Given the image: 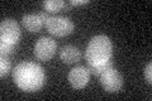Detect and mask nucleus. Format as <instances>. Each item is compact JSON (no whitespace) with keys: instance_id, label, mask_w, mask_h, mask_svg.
Wrapping results in <instances>:
<instances>
[{"instance_id":"f257e3e1","label":"nucleus","mask_w":152,"mask_h":101,"mask_svg":"<svg viewBox=\"0 0 152 101\" xmlns=\"http://www.w3.org/2000/svg\"><path fill=\"white\" fill-rule=\"evenodd\" d=\"M13 80L20 90L34 92L43 87L46 82V73L43 68L31 61H23L13 70Z\"/></svg>"},{"instance_id":"f03ea898","label":"nucleus","mask_w":152,"mask_h":101,"mask_svg":"<svg viewBox=\"0 0 152 101\" xmlns=\"http://www.w3.org/2000/svg\"><path fill=\"white\" fill-rule=\"evenodd\" d=\"M113 44L105 34H98L90 39L85 52L88 66H96L112 61Z\"/></svg>"},{"instance_id":"7ed1b4c3","label":"nucleus","mask_w":152,"mask_h":101,"mask_svg":"<svg viewBox=\"0 0 152 101\" xmlns=\"http://www.w3.org/2000/svg\"><path fill=\"white\" fill-rule=\"evenodd\" d=\"M22 36L19 24L14 19L7 18L0 24V53L1 56L10 54L15 49Z\"/></svg>"},{"instance_id":"20e7f679","label":"nucleus","mask_w":152,"mask_h":101,"mask_svg":"<svg viewBox=\"0 0 152 101\" xmlns=\"http://www.w3.org/2000/svg\"><path fill=\"white\" fill-rule=\"evenodd\" d=\"M74 23L67 17H50L46 22V28L52 36L66 37L72 33Z\"/></svg>"},{"instance_id":"39448f33","label":"nucleus","mask_w":152,"mask_h":101,"mask_svg":"<svg viewBox=\"0 0 152 101\" xmlns=\"http://www.w3.org/2000/svg\"><path fill=\"white\" fill-rule=\"evenodd\" d=\"M99 78H100V84L103 86V89L109 94L118 92L123 86L122 75L119 73V71L113 68V67L108 68L105 72H103V73L99 76Z\"/></svg>"},{"instance_id":"423d86ee","label":"nucleus","mask_w":152,"mask_h":101,"mask_svg":"<svg viewBox=\"0 0 152 101\" xmlns=\"http://www.w3.org/2000/svg\"><path fill=\"white\" fill-rule=\"evenodd\" d=\"M57 43L51 37H41L34 44V54L41 61H50L55 56Z\"/></svg>"},{"instance_id":"0eeeda50","label":"nucleus","mask_w":152,"mask_h":101,"mask_svg":"<svg viewBox=\"0 0 152 101\" xmlns=\"http://www.w3.org/2000/svg\"><path fill=\"white\" fill-rule=\"evenodd\" d=\"M48 14L46 12L41 13H32V14H24L22 18V23L26 27L27 31L32 33H37L41 31V28L46 25V22L48 19Z\"/></svg>"},{"instance_id":"6e6552de","label":"nucleus","mask_w":152,"mask_h":101,"mask_svg":"<svg viewBox=\"0 0 152 101\" xmlns=\"http://www.w3.org/2000/svg\"><path fill=\"white\" fill-rule=\"evenodd\" d=\"M69 82L74 89L80 90L88 85L90 80V71L84 66H77L69 72Z\"/></svg>"},{"instance_id":"1a4fd4ad","label":"nucleus","mask_w":152,"mask_h":101,"mask_svg":"<svg viewBox=\"0 0 152 101\" xmlns=\"http://www.w3.org/2000/svg\"><path fill=\"white\" fill-rule=\"evenodd\" d=\"M60 58L66 65H72V63H76L77 61H80L81 52H80L77 47H75L72 44L64 46L60 51Z\"/></svg>"},{"instance_id":"9d476101","label":"nucleus","mask_w":152,"mask_h":101,"mask_svg":"<svg viewBox=\"0 0 152 101\" xmlns=\"http://www.w3.org/2000/svg\"><path fill=\"white\" fill-rule=\"evenodd\" d=\"M66 4L64 0H45L43 1V8L45 10L50 13H57L60 10H62L64 8H66Z\"/></svg>"},{"instance_id":"9b49d317","label":"nucleus","mask_w":152,"mask_h":101,"mask_svg":"<svg viewBox=\"0 0 152 101\" xmlns=\"http://www.w3.org/2000/svg\"><path fill=\"white\" fill-rule=\"evenodd\" d=\"M110 67H113V62H112V61H108V62H105V63H102V65L89 66L88 68H89V71L91 72L93 75H95V76H100L103 72H105L108 68H110Z\"/></svg>"},{"instance_id":"f8f14e48","label":"nucleus","mask_w":152,"mask_h":101,"mask_svg":"<svg viewBox=\"0 0 152 101\" xmlns=\"http://www.w3.org/2000/svg\"><path fill=\"white\" fill-rule=\"evenodd\" d=\"M9 71H10V61L3 56L1 60H0V76L4 77Z\"/></svg>"},{"instance_id":"ddd939ff","label":"nucleus","mask_w":152,"mask_h":101,"mask_svg":"<svg viewBox=\"0 0 152 101\" xmlns=\"http://www.w3.org/2000/svg\"><path fill=\"white\" fill-rule=\"evenodd\" d=\"M145 78L147 81V84L152 82V63L151 62H148L145 67Z\"/></svg>"},{"instance_id":"4468645a","label":"nucleus","mask_w":152,"mask_h":101,"mask_svg":"<svg viewBox=\"0 0 152 101\" xmlns=\"http://www.w3.org/2000/svg\"><path fill=\"white\" fill-rule=\"evenodd\" d=\"M89 0H71L70 4L71 5H85V4H89Z\"/></svg>"}]
</instances>
